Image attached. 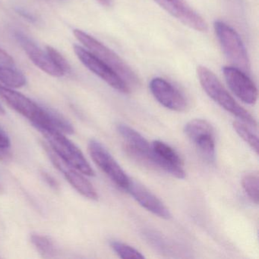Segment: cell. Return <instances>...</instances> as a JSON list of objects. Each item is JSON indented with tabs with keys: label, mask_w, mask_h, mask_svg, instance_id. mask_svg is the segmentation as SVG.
Segmentation results:
<instances>
[{
	"label": "cell",
	"mask_w": 259,
	"mask_h": 259,
	"mask_svg": "<svg viewBox=\"0 0 259 259\" xmlns=\"http://www.w3.org/2000/svg\"><path fill=\"white\" fill-rule=\"evenodd\" d=\"M0 98L17 113L31 121L40 130H54L64 134H72L73 127L66 119L49 109L40 107L19 92L0 84Z\"/></svg>",
	"instance_id": "cell-1"
},
{
	"label": "cell",
	"mask_w": 259,
	"mask_h": 259,
	"mask_svg": "<svg viewBox=\"0 0 259 259\" xmlns=\"http://www.w3.org/2000/svg\"><path fill=\"white\" fill-rule=\"evenodd\" d=\"M197 74L201 87L213 101L244 123L257 128L255 119L235 101L213 72L201 66L197 69Z\"/></svg>",
	"instance_id": "cell-2"
},
{
	"label": "cell",
	"mask_w": 259,
	"mask_h": 259,
	"mask_svg": "<svg viewBox=\"0 0 259 259\" xmlns=\"http://www.w3.org/2000/svg\"><path fill=\"white\" fill-rule=\"evenodd\" d=\"M73 34L89 52L111 68L130 87L139 85L140 80L136 72L114 51L81 30H74Z\"/></svg>",
	"instance_id": "cell-3"
},
{
	"label": "cell",
	"mask_w": 259,
	"mask_h": 259,
	"mask_svg": "<svg viewBox=\"0 0 259 259\" xmlns=\"http://www.w3.org/2000/svg\"><path fill=\"white\" fill-rule=\"evenodd\" d=\"M215 34L227 60L233 67L248 74L251 71L249 59L242 39L231 27L221 21L213 24Z\"/></svg>",
	"instance_id": "cell-4"
},
{
	"label": "cell",
	"mask_w": 259,
	"mask_h": 259,
	"mask_svg": "<svg viewBox=\"0 0 259 259\" xmlns=\"http://www.w3.org/2000/svg\"><path fill=\"white\" fill-rule=\"evenodd\" d=\"M40 132L49 142L50 147L59 157L81 174L89 177L95 175V171L86 160L84 154L64 136V133L54 130H40Z\"/></svg>",
	"instance_id": "cell-5"
},
{
	"label": "cell",
	"mask_w": 259,
	"mask_h": 259,
	"mask_svg": "<svg viewBox=\"0 0 259 259\" xmlns=\"http://www.w3.org/2000/svg\"><path fill=\"white\" fill-rule=\"evenodd\" d=\"M184 133L196 147L203 158L209 163H214L216 143L212 125L204 119H192L185 125Z\"/></svg>",
	"instance_id": "cell-6"
},
{
	"label": "cell",
	"mask_w": 259,
	"mask_h": 259,
	"mask_svg": "<svg viewBox=\"0 0 259 259\" xmlns=\"http://www.w3.org/2000/svg\"><path fill=\"white\" fill-rule=\"evenodd\" d=\"M89 151L97 166L118 187L126 191L130 185V178L105 147L98 141L92 139L89 143Z\"/></svg>",
	"instance_id": "cell-7"
},
{
	"label": "cell",
	"mask_w": 259,
	"mask_h": 259,
	"mask_svg": "<svg viewBox=\"0 0 259 259\" xmlns=\"http://www.w3.org/2000/svg\"><path fill=\"white\" fill-rule=\"evenodd\" d=\"M74 52L76 54L78 60L87 69H89L95 75H98L110 87L113 88L117 92L125 94V95L130 93L131 89H130V86L123 81V79L111 68L109 67L104 62L97 58L88 50L84 49L78 45H75Z\"/></svg>",
	"instance_id": "cell-8"
},
{
	"label": "cell",
	"mask_w": 259,
	"mask_h": 259,
	"mask_svg": "<svg viewBox=\"0 0 259 259\" xmlns=\"http://www.w3.org/2000/svg\"><path fill=\"white\" fill-rule=\"evenodd\" d=\"M150 166L161 169L176 178L185 179L184 163L178 153L161 141L151 144Z\"/></svg>",
	"instance_id": "cell-9"
},
{
	"label": "cell",
	"mask_w": 259,
	"mask_h": 259,
	"mask_svg": "<svg viewBox=\"0 0 259 259\" xmlns=\"http://www.w3.org/2000/svg\"><path fill=\"white\" fill-rule=\"evenodd\" d=\"M45 148L53 164L63 174L75 190L89 199L98 200V195L96 189L84 176L80 174L81 172L59 157L51 147L45 145Z\"/></svg>",
	"instance_id": "cell-10"
},
{
	"label": "cell",
	"mask_w": 259,
	"mask_h": 259,
	"mask_svg": "<svg viewBox=\"0 0 259 259\" xmlns=\"http://www.w3.org/2000/svg\"><path fill=\"white\" fill-rule=\"evenodd\" d=\"M224 78L230 90L245 104L252 105L257 101V89L246 73L235 67L223 69Z\"/></svg>",
	"instance_id": "cell-11"
},
{
	"label": "cell",
	"mask_w": 259,
	"mask_h": 259,
	"mask_svg": "<svg viewBox=\"0 0 259 259\" xmlns=\"http://www.w3.org/2000/svg\"><path fill=\"white\" fill-rule=\"evenodd\" d=\"M160 7L186 26L200 32L207 31V24L185 0H154Z\"/></svg>",
	"instance_id": "cell-12"
},
{
	"label": "cell",
	"mask_w": 259,
	"mask_h": 259,
	"mask_svg": "<svg viewBox=\"0 0 259 259\" xmlns=\"http://www.w3.org/2000/svg\"><path fill=\"white\" fill-rule=\"evenodd\" d=\"M149 88L153 96L166 108L177 112H183L187 108V101L183 94L163 78H153Z\"/></svg>",
	"instance_id": "cell-13"
},
{
	"label": "cell",
	"mask_w": 259,
	"mask_h": 259,
	"mask_svg": "<svg viewBox=\"0 0 259 259\" xmlns=\"http://www.w3.org/2000/svg\"><path fill=\"white\" fill-rule=\"evenodd\" d=\"M15 37L25 51V54L29 57L30 60L39 69H41L48 75L54 77H61L64 75L63 72L51 61L47 52H44L32 39L19 31L15 32Z\"/></svg>",
	"instance_id": "cell-14"
},
{
	"label": "cell",
	"mask_w": 259,
	"mask_h": 259,
	"mask_svg": "<svg viewBox=\"0 0 259 259\" xmlns=\"http://www.w3.org/2000/svg\"><path fill=\"white\" fill-rule=\"evenodd\" d=\"M126 192L144 208L151 212L159 218L168 220L171 218V213L166 206L153 194L149 189L139 182L130 179Z\"/></svg>",
	"instance_id": "cell-15"
},
{
	"label": "cell",
	"mask_w": 259,
	"mask_h": 259,
	"mask_svg": "<svg viewBox=\"0 0 259 259\" xmlns=\"http://www.w3.org/2000/svg\"><path fill=\"white\" fill-rule=\"evenodd\" d=\"M117 131L125 140V148L130 155L150 166L151 145L139 132L128 125L120 123L117 125Z\"/></svg>",
	"instance_id": "cell-16"
},
{
	"label": "cell",
	"mask_w": 259,
	"mask_h": 259,
	"mask_svg": "<svg viewBox=\"0 0 259 259\" xmlns=\"http://www.w3.org/2000/svg\"><path fill=\"white\" fill-rule=\"evenodd\" d=\"M0 81L7 87L18 89L26 84V78L12 66L0 64Z\"/></svg>",
	"instance_id": "cell-17"
},
{
	"label": "cell",
	"mask_w": 259,
	"mask_h": 259,
	"mask_svg": "<svg viewBox=\"0 0 259 259\" xmlns=\"http://www.w3.org/2000/svg\"><path fill=\"white\" fill-rule=\"evenodd\" d=\"M31 240L33 245L43 257H55L57 253V248L54 242L48 236L40 234H33L31 236Z\"/></svg>",
	"instance_id": "cell-18"
},
{
	"label": "cell",
	"mask_w": 259,
	"mask_h": 259,
	"mask_svg": "<svg viewBox=\"0 0 259 259\" xmlns=\"http://www.w3.org/2000/svg\"><path fill=\"white\" fill-rule=\"evenodd\" d=\"M233 128L239 137L242 138L250 147L251 149L258 154V138L255 133L251 131L249 125L240 121H235L233 123Z\"/></svg>",
	"instance_id": "cell-19"
},
{
	"label": "cell",
	"mask_w": 259,
	"mask_h": 259,
	"mask_svg": "<svg viewBox=\"0 0 259 259\" xmlns=\"http://www.w3.org/2000/svg\"><path fill=\"white\" fill-rule=\"evenodd\" d=\"M242 185L245 193L248 195L250 199L256 204H258V174L257 172H250L244 176L242 180Z\"/></svg>",
	"instance_id": "cell-20"
},
{
	"label": "cell",
	"mask_w": 259,
	"mask_h": 259,
	"mask_svg": "<svg viewBox=\"0 0 259 259\" xmlns=\"http://www.w3.org/2000/svg\"><path fill=\"white\" fill-rule=\"evenodd\" d=\"M110 245L121 258H145V256L140 251L123 242L113 240L110 242Z\"/></svg>",
	"instance_id": "cell-21"
},
{
	"label": "cell",
	"mask_w": 259,
	"mask_h": 259,
	"mask_svg": "<svg viewBox=\"0 0 259 259\" xmlns=\"http://www.w3.org/2000/svg\"><path fill=\"white\" fill-rule=\"evenodd\" d=\"M46 52L51 58V61L60 71L63 72V74L70 72L72 70L70 65L68 63L67 60L57 50L54 49L52 47L48 46L47 47Z\"/></svg>",
	"instance_id": "cell-22"
},
{
	"label": "cell",
	"mask_w": 259,
	"mask_h": 259,
	"mask_svg": "<svg viewBox=\"0 0 259 259\" xmlns=\"http://www.w3.org/2000/svg\"><path fill=\"white\" fill-rule=\"evenodd\" d=\"M0 64L8 66H14V60L5 51L0 48Z\"/></svg>",
	"instance_id": "cell-23"
},
{
	"label": "cell",
	"mask_w": 259,
	"mask_h": 259,
	"mask_svg": "<svg viewBox=\"0 0 259 259\" xmlns=\"http://www.w3.org/2000/svg\"><path fill=\"white\" fill-rule=\"evenodd\" d=\"M11 142L7 133L0 126V148H10Z\"/></svg>",
	"instance_id": "cell-24"
},
{
	"label": "cell",
	"mask_w": 259,
	"mask_h": 259,
	"mask_svg": "<svg viewBox=\"0 0 259 259\" xmlns=\"http://www.w3.org/2000/svg\"><path fill=\"white\" fill-rule=\"evenodd\" d=\"M41 175L45 181L46 182L52 189H55V190H58L59 188H60V185H59L58 182H57L52 176L45 172H42Z\"/></svg>",
	"instance_id": "cell-25"
},
{
	"label": "cell",
	"mask_w": 259,
	"mask_h": 259,
	"mask_svg": "<svg viewBox=\"0 0 259 259\" xmlns=\"http://www.w3.org/2000/svg\"><path fill=\"white\" fill-rule=\"evenodd\" d=\"M10 148H0V161L7 162L11 159Z\"/></svg>",
	"instance_id": "cell-26"
},
{
	"label": "cell",
	"mask_w": 259,
	"mask_h": 259,
	"mask_svg": "<svg viewBox=\"0 0 259 259\" xmlns=\"http://www.w3.org/2000/svg\"><path fill=\"white\" fill-rule=\"evenodd\" d=\"M97 1L106 8H110L113 4V0H97Z\"/></svg>",
	"instance_id": "cell-27"
},
{
	"label": "cell",
	"mask_w": 259,
	"mask_h": 259,
	"mask_svg": "<svg viewBox=\"0 0 259 259\" xmlns=\"http://www.w3.org/2000/svg\"><path fill=\"white\" fill-rule=\"evenodd\" d=\"M5 114V110H4V107H2V105L0 104V116L1 115Z\"/></svg>",
	"instance_id": "cell-28"
},
{
	"label": "cell",
	"mask_w": 259,
	"mask_h": 259,
	"mask_svg": "<svg viewBox=\"0 0 259 259\" xmlns=\"http://www.w3.org/2000/svg\"><path fill=\"white\" fill-rule=\"evenodd\" d=\"M4 192V188H3L2 185L0 184V194H2Z\"/></svg>",
	"instance_id": "cell-29"
}]
</instances>
